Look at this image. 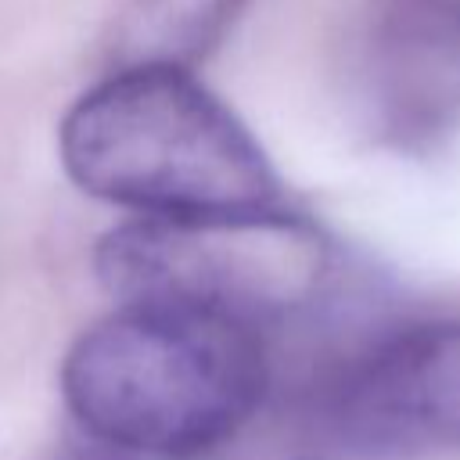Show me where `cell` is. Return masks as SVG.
<instances>
[{
  "label": "cell",
  "instance_id": "obj_1",
  "mask_svg": "<svg viewBox=\"0 0 460 460\" xmlns=\"http://www.w3.org/2000/svg\"><path fill=\"white\" fill-rule=\"evenodd\" d=\"M270 385L262 327L172 302H119L61 363L75 424L119 449L194 460L234 438Z\"/></svg>",
  "mask_w": 460,
  "mask_h": 460
},
{
  "label": "cell",
  "instance_id": "obj_2",
  "mask_svg": "<svg viewBox=\"0 0 460 460\" xmlns=\"http://www.w3.org/2000/svg\"><path fill=\"white\" fill-rule=\"evenodd\" d=\"M72 183L137 216L284 208V183L237 111L183 68H108L58 126Z\"/></svg>",
  "mask_w": 460,
  "mask_h": 460
},
{
  "label": "cell",
  "instance_id": "obj_3",
  "mask_svg": "<svg viewBox=\"0 0 460 460\" xmlns=\"http://www.w3.org/2000/svg\"><path fill=\"white\" fill-rule=\"evenodd\" d=\"M101 284L119 302H172L266 323L323 277L320 230L291 205L219 216H137L97 241Z\"/></svg>",
  "mask_w": 460,
  "mask_h": 460
},
{
  "label": "cell",
  "instance_id": "obj_4",
  "mask_svg": "<svg viewBox=\"0 0 460 460\" xmlns=\"http://www.w3.org/2000/svg\"><path fill=\"white\" fill-rule=\"evenodd\" d=\"M327 428L359 460H417L460 446V320L406 327L356 356L327 399Z\"/></svg>",
  "mask_w": 460,
  "mask_h": 460
},
{
  "label": "cell",
  "instance_id": "obj_5",
  "mask_svg": "<svg viewBox=\"0 0 460 460\" xmlns=\"http://www.w3.org/2000/svg\"><path fill=\"white\" fill-rule=\"evenodd\" d=\"M359 108L395 151H428L460 126V0H377L359 36Z\"/></svg>",
  "mask_w": 460,
  "mask_h": 460
},
{
  "label": "cell",
  "instance_id": "obj_6",
  "mask_svg": "<svg viewBox=\"0 0 460 460\" xmlns=\"http://www.w3.org/2000/svg\"><path fill=\"white\" fill-rule=\"evenodd\" d=\"M244 0H129L108 36L111 68L194 72L230 32Z\"/></svg>",
  "mask_w": 460,
  "mask_h": 460
}]
</instances>
